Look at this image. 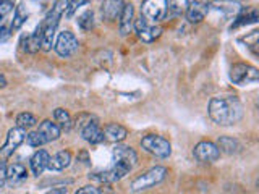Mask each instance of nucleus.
Masks as SVG:
<instances>
[{"instance_id":"15","label":"nucleus","mask_w":259,"mask_h":194,"mask_svg":"<svg viewBox=\"0 0 259 194\" xmlns=\"http://www.w3.org/2000/svg\"><path fill=\"white\" fill-rule=\"evenodd\" d=\"M209 4L202 2V0H191L188 8L185 10V16L190 23H201L207 16Z\"/></svg>"},{"instance_id":"3","label":"nucleus","mask_w":259,"mask_h":194,"mask_svg":"<svg viewBox=\"0 0 259 194\" xmlns=\"http://www.w3.org/2000/svg\"><path fill=\"white\" fill-rule=\"evenodd\" d=\"M165 176H167V168L165 167H160V165L152 167V168L148 170V172H144L143 175L135 178V180L132 181V184H130V189H132L133 192L151 189L156 184L164 181Z\"/></svg>"},{"instance_id":"4","label":"nucleus","mask_w":259,"mask_h":194,"mask_svg":"<svg viewBox=\"0 0 259 194\" xmlns=\"http://www.w3.org/2000/svg\"><path fill=\"white\" fill-rule=\"evenodd\" d=\"M141 148L157 159H168L172 154V144L164 136L159 134H146L141 137Z\"/></svg>"},{"instance_id":"35","label":"nucleus","mask_w":259,"mask_h":194,"mask_svg":"<svg viewBox=\"0 0 259 194\" xmlns=\"http://www.w3.org/2000/svg\"><path fill=\"white\" fill-rule=\"evenodd\" d=\"M5 86H7V78L2 75V73H0V89L5 87Z\"/></svg>"},{"instance_id":"11","label":"nucleus","mask_w":259,"mask_h":194,"mask_svg":"<svg viewBox=\"0 0 259 194\" xmlns=\"http://www.w3.org/2000/svg\"><path fill=\"white\" fill-rule=\"evenodd\" d=\"M240 10V5L235 2V0H217V2H212L209 5V10H207V15L209 13H215L219 15L224 20L227 18H232L238 13Z\"/></svg>"},{"instance_id":"27","label":"nucleus","mask_w":259,"mask_h":194,"mask_svg":"<svg viewBox=\"0 0 259 194\" xmlns=\"http://www.w3.org/2000/svg\"><path fill=\"white\" fill-rule=\"evenodd\" d=\"M191 0H167V15H182Z\"/></svg>"},{"instance_id":"23","label":"nucleus","mask_w":259,"mask_h":194,"mask_svg":"<svg viewBox=\"0 0 259 194\" xmlns=\"http://www.w3.org/2000/svg\"><path fill=\"white\" fill-rule=\"evenodd\" d=\"M29 18V10H28V5L26 4H20L18 7L15 8V15H13V20L10 23V29L12 32L13 31H18L24 23H26V20Z\"/></svg>"},{"instance_id":"29","label":"nucleus","mask_w":259,"mask_h":194,"mask_svg":"<svg viewBox=\"0 0 259 194\" xmlns=\"http://www.w3.org/2000/svg\"><path fill=\"white\" fill-rule=\"evenodd\" d=\"M86 2H88V0H68L67 8H65V12H63V16H65V18H71L78 8L81 5H84Z\"/></svg>"},{"instance_id":"6","label":"nucleus","mask_w":259,"mask_h":194,"mask_svg":"<svg viewBox=\"0 0 259 194\" xmlns=\"http://www.w3.org/2000/svg\"><path fill=\"white\" fill-rule=\"evenodd\" d=\"M78 47L79 42L71 31H62L54 40V51L62 59H68V57L75 55L78 52Z\"/></svg>"},{"instance_id":"2","label":"nucleus","mask_w":259,"mask_h":194,"mask_svg":"<svg viewBox=\"0 0 259 194\" xmlns=\"http://www.w3.org/2000/svg\"><path fill=\"white\" fill-rule=\"evenodd\" d=\"M68 0H57L54 7L49 10L46 15L44 21L40 23V29H42V48L44 51H51L54 45V39H55V32L59 28L60 18L63 16L65 8H67Z\"/></svg>"},{"instance_id":"19","label":"nucleus","mask_w":259,"mask_h":194,"mask_svg":"<svg viewBox=\"0 0 259 194\" xmlns=\"http://www.w3.org/2000/svg\"><path fill=\"white\" fill-rule=\"evenodd\" d=\"M102 134L105 141L118 144L121 141H125V137L128 136V129L125 126H121L120 123H109L104 126Z\"/></svg>"},{"instance_id":"24","label":"nucleus","mask_w":259,"mask_h":194,"mask_svg":"<svg viewBox=\"0 0 259 194\" xmlns=\"http://www.w3.org/2000/svg\"><path fill=\"white\" fill-rule=\"evenodd\" d=\"M76 24L81 31H91L96 26V18H94V12L93 10H86L83 12L76 20Z\"/></svg>"},{"instance_id":"25","label":"nucleus","mask_w":259,"mask_h":194,"mask_svg":"<svg viewBox=\"0 0 259 194\" xmlns=\"http://www.w3.org/2000/svg\"><path fill=\"white\" fill-rule=\"evenodd\" d=\"M54 118L57 121V125L60 126V129H65V131H68V129L73 126L71 118H70V113L65 110V109H55L54 110Z\"/></svg>"},{"instance_id":"17","label":"nucleus","mask_w":259,"mask_h":194,"mask_svg":"<svg viewBox=\"0 0 259 194\" xmlns=\"http://www.w3.org/2000/svg\"><path fill=\"white\" fill-rule=\"evenodd\" d=\"M49 160H51V154H49L46 149H39L32 154V157L29 159V168L34 176H40L49 165Z\"/></svg>"},{"instance_id":"20","label":"nucleus","mask_w":259,"mask_h":194,"mask_svg":"<svg viewBox=\"0 0 259 194\" xmlns=\"http://www.w3.org/2000/svg\"><path fill=\"white\" fill-rule=\"evenodd\" d=\"M70 164H71L70 151H59L55 156L51 157V160H49L47 170H51V172H62V170L68 168Z\"/></svg>"},{"instance_id":"1","label":"nucleus","mask_w":259,"mask_h":194,"mask_svg":"<svg viewBox=\"0 0 259 194\" xmlns=\"http://www.w3.org/2000/svg\"><path fill=\"white\" fill-rule=\"evenodd\" d=\"M207 113L215 125L232 126L243 118V104L237 95L212 97L207 105Z\"/></svg>"},{"instance_id":"30","label":"nucleus","mask_w":259,"mask_h":194,"mask_svg":"<svg viewBox=\"0 0 259 194\" xmlns=\"http://www.w3.org/2000/svg\"><path fill=\"white\" fill-rule=\"evenodd\" d=\"M13 7H15V0H0V23H4L7 15L13 10Z\"/></svg>"},{"instance_id":"21","label":"nucleus","mask_w":259,"mask_h":194,"mask_svg":"<svg viewBox=\"0 0 259 194\" xmlns=\"http://www.w3.org/2000/svg\"><path fill=\"white\" fill-rule=\"evenodd\" d=\"M23 48H24V52H28V54H36L42 48V29H40V24L36 28L34 32H31V34L24 39Z\"/></svg>"},{"instance_id":"10","label":"nucleus","mask_w":259,"mask_h":194,"mask_svg":"<svg viewBox=\"0 0 259 194\" xmlns=\"http://www.w3.org/2000/svg\"><path fill=\"white\" fill-rule=\"evenodd\" d=\"M193 154L202 164H212L221 159V151H219L217 144L210 141H199L194 146Z\"/></svg>"},{"instance_id":"8","label":"nucleus","mask_w":259,"mask_h":194,"mask_svg":"<svg viewBox=\"0 0 259 194\" xmlns=\"http://www.w3.org/2000/svg\"><path fill=\"white\" fill-rule=\"evenodd\" d=\"M26 139V131L18 126L12 128L10 131L7 133V139L4 142V146L0 148V160H5L8 157L13 156V152L20 148V146Z\"/></svg>"},{"instance_id":"28","label":"nucleus","mask_w":259,"mask_h":194,"mask_svg":"<svg viewBox=\"0 0 259 194\" xmlns=\"http://www.w3.org/2000/svg\"><path fill=\"white\" fill-rule=\"evenodd\" d=\"M256 20H257V12H256V10H251V12H249V13H246V15L237 16V20L233 21L232 28H238V26H243V24L256 23Z\"/></svg>"},{"instance_id":"13","label":"nucleus","mask_w":259,"mask_h":194,"mask_svg":"<svg viewBox=\"0 0 259 194\" xmlns=\"http://www.w3.org/2000/svg\"><path fill=\"white\" fill-rule=\"evenodd\" d=\"M81 133V137H83L84 141L91 142V144H101L104 142V134H102V129L99 126V120H97L96 117L88 121V123L79 129Z\"/></svg>"},{"instance_id":"34","label":"nucleus","mask_w":259,"mask_h":194,"mask_svg":"<svg viewBox=\"0 0 259 194\" xmlns=\"http://www.w3.org/2000/svg\"><path fill=\"white\" fill-rule=\"evenodd\" d=\"M44 194H67V188H52Z\"/></svg>"},{"instance_id":"32","label":"nucleus","mask_w":259,"mask_h":194,"mask_svg":"<svg viewBox=\"0 0 259 194\" xmlns=\"http://www.w3.org/2000/svg\"><path fill=\"white\" fill-rule=\"evenodd\" d=\"M75 194H102V191L97 188V186L88 184V186H83V188H79Z\"/></svg>"},{"instance_id":"12","label":"nucleus","mask_w":259,"mask_h":194,"mask_svg":"<svg viewBox=\"0 0 259 194\" xmlns=\"http://www.w3.org/2000/svg\"><path fill=\"white\" fill-rule=\"evenodd\" d=\"M28 181V170L21 164H12L7 167V184L10 188H20Z\"/></svg>"},{"instance_id":"16","label":"nucleus","mask_w":259,"mask_h":194,"mask_svg":"<svg viewBox=\"0 0 259 194\" xmlns=\"http://www.w3.org/2000/svg\"><path fill=\"white\" fill-rule=\"evenodd\" d=\"M123 7H125L123 0H104L102 5H101L102 18L105 21H110V23L118 20L121 12H123Z\"/></svg>"},{"instance_id":"5","label":"nucleus","mask_w":259,"mask_h":194,"mask_svg":"<svg viewBox=\"0 0 259 194\" xmlns=\"http://www.w3.org/2000/svg\"><path fill=\"white\" fill-rule=\"evenodd\" d=\"M230 81L233 84L238 86H246V84H254L259 79V71L256 67L249 63H235L230 68Z\"/></svg>"},{"instance_id":"9","label":"nucleus","mask_w":259,"mask_h":194,"mask_svg":"<svg viewBox=\"0 0 259 194\" xmlns=\"http://www.w3.org/2000/svg\"><path fill=\"white\" fill-rule=\"evenodd\" d=\"M133 31L136 32L138 39L143 40V42H146V44L154 42V40L159 39L160 34H162V28L160 26H157V24H152L149 21H146L143 16H141V18L135 20Z\"/></svg>"},{"instance_id":"14","label":"nucleus","mask_w":259,"mask_h":194,"mask_svg":"<svg viewBox=\"0 0 259 194\" xmlns=\"http://www.w3.org/2000/svg\"><path fill=\"white\" fill-rule=\"evenodd\" d=\"M36 131H37V134L40 137V141H42V144H49L52 141H57L60 137V134H62L60 126L57 123H54V121H51V120L40 121Z\"/></svg>"},{"instance_id":"26","label":"nucleus","mask_w":259,"mask_h":194,"mask_svg":"<svg viewBox=\"0 0 259 194\" xmlns=\"http://www.w3.org/2000/svg\"><path fill=\"white\" fill-rule=\"evenodd\" d=\"M36 125H37V118L29 112H23V113H20L18 117H16V126L24 129V131H26V129H31L32 126H36Z\"/></svg>"},{"instance_id":"7","label":"nucleus","mask_w":259,"mask_h":194,"mask_svg":"<svg viewBox=\"0 0 259 194\" xmlns=\"http://www.w3.org/2000/svg\"><path fill=\"white\" fill-rule=\"evenodd\" d=\"M141 16L152 24L162 21L167 16V0H143Z\"/></svg>"},{"instance_id":"33","label":"nucleus","mask_w":259,"mask_h":194,"mask_svg":"<svg viewBox=\"0 0 259 194\" xmlns=\"http://www.w3.org/2000/svg\"><path fill=\"white\" fill-rule=\"evenodd\" d=\"M7 184V164L0 160V189Z\"/></svg>"},{"instance_id":"22","label":"nucleus","mask_w":259,"mask_h":194,"mask_svg":"<svg viewBox=\"0 0 259 194\" xmlns=\"http://www.w3.org/2000/svg\"><path fill=\"white\" fill-rule=\"evenodd\" d=\"M217 148L221 152L229 154V156H233V154H238L241 151V144L238 142V139L230 136H221L217 139Z\"/></svg>"},{"instance_id":"31","label":"nucleus","mask_w":259,"mask_h":194,"mask_svg":"<svg viewBox=\"0 0 259 194\" xmlns=\"http://www.w3.org/2000/svg\"><path fill=\"white\" fill-rule=\"evenodd\" d=\"M10 36H12V29H10V26H7V24L0 23V44L7 42V40L10 39Z\"/></svg>"},{"instance_id":"18","label":"nucleus","mask_w":259,"mask_h":194,"mask_svg":"<svg viewBox=\"0 0 259 194\" xmlns=\"http://www.w3.org/2000/svg\"><path fill=\"white\" fill-rule=\"evenodd\" d=\"M135 7L132 4H125L123 12L120 15V23H118V32L121 37L128 36L133 31L135 26Z\"/></svg>"}]
</instances>
